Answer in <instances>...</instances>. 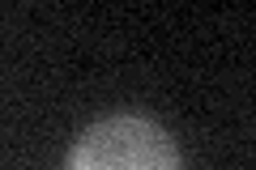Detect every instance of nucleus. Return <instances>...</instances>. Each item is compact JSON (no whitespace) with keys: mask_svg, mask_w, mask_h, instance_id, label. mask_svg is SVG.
Returning <instances> with one entry per match:
<instances>
[{"mask_svg":"<svg viewBox=\"0 0 256 170\" xmlns=\"http://www.w3.org/2000/svg\"><path fill=\"white\" fill-rule=\"evenodd\" d=\"M68 170H180V153L158 124L116 115L77 141Z\"/></svg>","mask_w":256,"mask_h":170,"instance_id":"1","label":"nucleus"}]
</instances>
